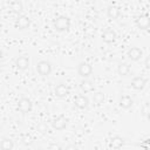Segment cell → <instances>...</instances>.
Returning <instances> with one entry per match:
<instances>
[{"instance_id": "obj_1", "label": "cell", "mask_w": 150, "mask_h": 150, "mask_svg": "<svg viewBox=\"0 0 150 150\" xmlns=\"http://www.w3.org/2000/svg\"><path fill=\"white\" fill-rule=\"evenodd\" d=\"M53 26L57 32H67L70 28V19L66 15H60L54 19Z\"/></svg>"}, {"instance_id": "obj_2", "label": "cell", "mask_w": 150, "mask_h": 150, "mask_svg": "<svg viewBox=\"0 0 150 150\" xmlns=\"http://www.w3.org/2000/svg\"><path fill=\"white\" fill-rule=\"evenodd\" d=\"M36 71L41 76H48L52 73V64H50V62H48L46 60L39 61L38 64H36Z\"/></svg>"}, {"instance_id": "obj_3", "label": "cell", "mask_w": 150, "mask_h": 150, "mask_svg": "<svg viewBox=\"0 0 150 150\" xmlns=\"http://www.w3.org/2000/svg\"><path fill=\"white\" fill-rule=\"evenodd\" d=\"M32 108H33V103L29 98L27 97H22L18 101V110L22 114H28L32 111Z\"/></svg>"}, {"instance_id": "obj_4", "label": "cell", "mask_w": 150, "mask_h": 150, "mask_svg": "<svg viewBox=\"0 0 150 150\" xmlns=\"http://www.w3.org/2000/svg\"><path fill=\"white\" fill-rule=\"evenodd\" d=\"M77 73H79V75L81 77L88 79L93 74V67L88 62H80V64L77 67Z\"/></svg>"}, {"instance_id": "obj_5", "label": "cell", "mask_w": 150, "mask_h": 150, "mask_svg": "<svg viewBox=\"0 0 150 150\" xmlns=\"http://www.w3.org/2000/svg\"><path fill=\"white\" fill-rule=\"evenodd\" d=\"M136 25L139 29H149L150 28V16L148 14H141L137 19H136Z\"/></svg>"}, {"instance_id": "obj_6", "label": "cell", "mask_w": 150, "mask_h": 150, "mask_svg": "<svg viewBox=\"0 0 150 150\" xmlns=\"http://www.w3.org/2000/svg\"><path fill=\"white\" fill-rule=\"evenodd\" d=\"M30 26V19L26 15H19L15 20V27L20 30H23V29H27L28 27Z\"/></svg>"}, {"instance_id": "obj_7", "label": "cell", "mask_w": 150, "mask_h": 150, "mask_svg": "<svg viewBox=\"0 0 150 150\" xmlns=\"http://www.w3.org/2000/svg\"><path fill=\"white\" fill-rule=\"evenodd\" d=\"M68 124V120L63 116H57L52 121V127L55 130H63Z\"/></svg>"}, {"instance_id": "obj_8", "label": "cell", "mask_w": 150, "mask_h": 150, "mask_svg": "<svg viewBox=\"0 0 150 150\" xmlns=\"http://www.w3.org/2000/svg\"><path fill=\"white\" fill-rule=\"evenodd\" d=\"M131 88L135 90H142L146 84V79L143 76H135L131 80Z\"/></svg>"}, {"instance_id": "obj_9", "label": "cell", "mask_w": 150, "mask_h": 150, "mask_svg": "<svg viewBox=\"0 0 150 150\" xmlns=\"http://www.w3.org/2000/svg\"><path fill=\"white\" fill-rule=\"evenodd\" d=\"M127 56H128L129 60H131V61H138V60H141V57L143 56V52H142V49L138 48V47H131V48L128 50Z\"/></svg>"}, {"instance_id": "obj_10", "label": "cell", "mask_w": 150, "mask_h": 150, "mask_svg": "<svg viewBox=\"0 0 150 150\" xmlns=\"http://www.w3.org/2000/svg\"><path fill=\"white\" fill-rule=\"evenodd\" d=\"M15 66L18 69L20 70H26L29 67V57L26 55H21L19 57H16L15 60Z\"/></svg>"}, {"instance_id": "obj_11", "label": "cell", "mask_w": 150, "mask_h": 150, "mask_svg": "<svg viewBox=\"0 0 150 150\" xmlns=\"http://www.w3.org/2000/svg\"><path fill=\"white\" fill-rule=\"evenodd\" d=\"M74 104L79 109H86L89 105V98L87 96H84V95H79V96L75 97Z\"/></svg>"}, {"instance_id": "obj_12", "label": "cell", "mask_w": 150, "mask_h": 150, "mask_svg": "<svg viewBox=\"0 0 150 150\" xmlns=\"http://www.w3.org/2000/svg\"><path fill=\"white\" fill-rule=\"evenodd\" d=\"M102 40L105 43H112L116 40V33H115V30L111 29V28H107L102 33Z\"/></svg>"}, {"instance_id": "obj_13", "label": "cell", "mask_w": 150, "mask_h": 150, "mask_svg": "<svg viewBox=\"0 0 150 150\" xmlns=\"http://www.w3.org/2000/svg\"><path fill=\"white\" fill-rule=\"evenodd\" d=\"M118 104L122 109H129L132 107L134 104V100L129 96V95H122L118 100Z\"/></svg>"}, {"instance_id": "obj_14", "label": "cell", "mask_w": 150, "mask_h": 150, "mask_svg": "<svg viewBox=\"0 0 150 150\" xmlns=\"http://www.w3.org/2000/svg\"><path fill=\"white\" fill-rule=\"evenodd\" d=\"M124 143H125V141H124L122 137H120V136H114V137H111L110 141H109V146H110L111 149H114V150H117V149H121V148L124 145Z\"/></svg>"}, {"instance_id": "obj_15", "label": "cell", "mask_w": 150, "mask_h": 150, "mask_svg": "<svg viewBox=\"0 0 150 150\" xmlns=\"http://www.w3.org/2000/svg\"><path fill=\"white\" fill-rule=\"evenodd\" d=\"M120 14H121V11H120V8H118L117 6H115V5H111V6H109V7L107 8V15H108L109 19L115 20V19H117V18L120 16Z\"/></svg>"}, {"instance_id": "obj_16", "label": "cell", "mask_w": 150, "mask_h": 150, "mask_svg": "<svg viewBox=\"0 0 150 150\" xmlns=\"http://www.w3.org/2000/svg\"><path fill=\"white\" fill-rule=\"evenodd\" d=\"M80 88L83 93H91L94 90V83L88 79H83L80 83Z\"/></svg>"}, {"instance_id": "obj_17", "label": "cell", "mask_w": 150, "mask_h": 150, "mask_svg": "<svg viewBox=\"0 0 150 150\" xmlns=\"http://www.w3.org/2000/svg\"><path fill=\"white\" fill-rule=\"evenodd\" d=\"M68 94H69V89H68L67 86L60 83V84H57L55 87V95L57 97H66Z\"/></svg>"}, {"instance_id": "obj_18", "label": "cell", "mask_w": 150, "mask_h": 150, "mask_svg": "<svg viewBox=\"0 0 150 150\" xmlns=\"http://www.w3.org/2000/svg\"><path fill=\"white\" fill-rule=\"evenodd\" d=\"M117 73L120 76H128L130 73V66L125 62H121L117 66Z\"/></svg>"}, {"instance_id": "obj_19", "label": "cell", "mask_w": 150, "mask_h": 150, "mask_svg": "<svg viewBox=\"0 0 150 150\" xmlns=\"http://www.w3.org/2000/svg\"><path fill=\"white\" fill-rule=\"evenodd\" d=\"M14 142L9 137H4L1 141V150H13Z\"/></svg>"}, {"instance_id": "obj_20", "label": "cell", "mask_w": 150, "mask_h": 150, "mask_svg": "<svg viewBox=\"0 0 150 150\" xmlns=\"http://www.w3.org/2000/svg\"><path fill=\"white\" fill-rule=\"evenodd\" d=\"M93 102L96 105H101L104 102V94L101 91H97L95 94H93Z\"/></svg>"}, {"instance_id": "obj_21", "label": "cell", "mask_w": 150, "mask_h": 150, "mask_svg": "<svg viewBox=\"0 0 150 150\" xmlns=\"http://www.w3.org/2000/svg\"><path fill=\"white\" fill-rule=\"evenodd\" d=\"M142 115L149 121L150 123V103L149 102H145L142 107Z\"/></svg>"}, {"instance_id": "obj_22", "label": "cell", "mask_w": 150, "mask_h": 150, "mask_svg": "<svg viewBox=\"0 0 150 150\" xmlns=\"http://www.w3.org/2000/svg\"><path fill=\"white\" fill-rule=\"evenodd\" d=\"M11 9H13V12H15V13H19L22 9V4L19 1H13L11 4Z\"/></svg>"}, {"instance_id": "obj_23", "label": "cell", "mask_w": 150, "mask_h": 150, "mask_svg": "<svg viewBox=\"0 0 150 150\" xmlns=\"http://www.w3.org/2000/svg\"><path fill=\"white\" fill-rule=\"evenodd\" d=\"M36 130H38L40 134H46V132L48 131V127H47V124H46L45 122H40V123L38 124V127H36Z\"/></svg>"}, {"instance_id": "obj_24", "label": "cell", "mask_w": 150, "mask_h": 150, "mask_svg": "<svg viewBox=\"0 0 150 150\" xmlns=\"http://www.w3.org/2000/svg\"><path fill=\"white\" fill-rule=\"evenodd\" d=\"M22 141H23V143H25L26 145H29V144H32V143H33V138H32L30 136H28V135H26V136H23V138H22Z\"/></svg>"}, {"instance_id": "obj_25", "label": "cell", "mask_w": 150, "mask_h": 150, "mask_svg": "<svg viewBox=\"0 0 150 150\" xmlns=\"http://www.w3.org/2000/svg\"><path fill=\"white\" fill-rule=\"evenodd\" d=\"M144 66H145V68L150 69V55H148V56L145 57V60H144Z\"/></svg>"}, {"instance_id": "obj_26", "label": "cell", "mask_w": 150, "mask_h": 150, "mask_svg": "<svg viewBox=\"0 0 150 150\" xmlns=\"http://www.w3.org/2000/svg\"><path fill=\"white\" fill-rule=\"evenodd\" d=\"M64 150H79V149H77V146L75 144H69V145H67L64 148Z\"/></svg>"}, {"instance_id": "obj_27", "label": "cell", "mask_w": 150, "mask_h": 150, "mask_svg": "<svg viewBox=\"0 0 150 150\" xmlns=\"http://www.w3.org/2000/svg\"><path fill=\"white\" fill-rule=\"evenodd\" d=\"M50 149H53V150H57V149H59V146H57V145H55V144H53V145L50 146Z\"/></svg>"}]
</instances>
